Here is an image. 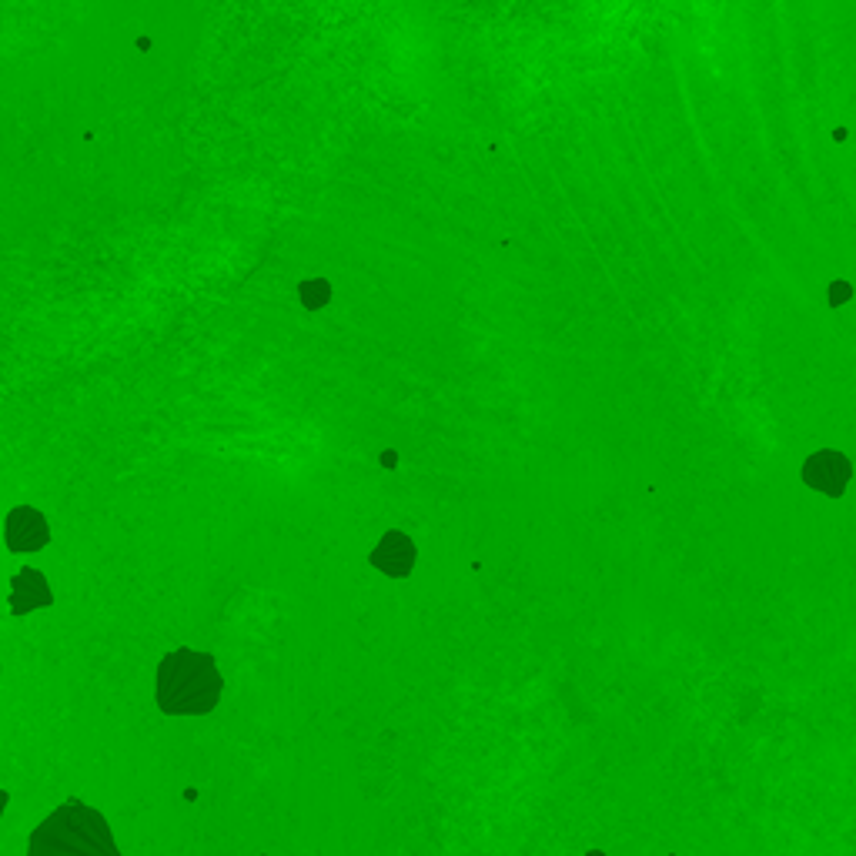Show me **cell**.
<instances>
[{
	"mask_svg": "<svg viewBox=\"0 0 856 856\" xmlns=\"http://www.w3.org/2000/svg\"><path fill=\"white\" fill-rule=\"evenodd\" d=\"M221 669L208 653L174 649L158 666V706L168 716H204L221 703Z\"/></svg>",
	"mask_w": 856,
	"mask_h": 856,
	"instance_id": "6da1fadb",
	"label": "cell"
},
{
	"mask_svg": "<svg viewBox=\"0 0 856 856\" xmlns=\"http://www.w3.org/2000/svg\"><path fill=\"white\" fill-rule=\"evenodd\" d=\"M27 856H121L111 826L94 806L61 803L31 833Z\"/></svg>",
	"mask_w": 856,
	"mask_h": 856,
	"instance_id": "7a4b0ae2",
	"label": "cell"
},
{
	"mask_svg": "<svg viewBox=\"0 0 856 856\" xmlns=\"http://www.w3.org/2000/svg\"><path fill=\"white\" fill-rule=\"evenodd\" d=\"M4 532H7V549L11 552H37L47 546V539H51L47 519L37 509H27V505L7 515Z\"/></svg>",
	"mask_w": 856,
	"mask_h": 856,
	"instance_id": "3957f363",
	"label": "cell"
},
{
	"mask_svg": "<svg viewBox=\"0 0 856 856\" xmlns=\"http://www.w3.org/2000/svg\"><path fill=\"white\" fill-rule=\"evenodd\" d=\"M372 566L392 579H405L415 566V542L405 532H385L372 552Z\"/></svg>",
	"mask_w": 856,
	"mask_h": 856,
	"instance_id": "277c9868",
	"label": "cell"
},
{
	"mask_svg": "<svg viewBox=\"0 0 856 856\" xmlns=\"http://www.w3.org/2000/svg\"><path fill=\"white\" fill-rule=\"evenodd\" d=\"M803 475L813 489H820L826 495H840L846 489V482H850V462H846L840 452H816L813 459L806 462Z\"/></svg>",
	"mask_w": 856,
	"mask_h": 856,
	"instance_id": "5b68a950",
	"label": "cell"
},
{
	"mask_svg": "<svg viewBox=\"0 0 856 856\" xmlns=\"http://www.w3.org/2000/svg\"><path fill=\"white\" fill-rule=\"evenodd\" d=\"M11 589H14V592H11V612H14V616H27L31 609L51 606V602H54L51 589H47V579H44L37 569L17 572Z\"/></svg>",
	"mask_w": 856,
	"mask_h": 856,
	"instance_id": "8992f818",
	"label": "cell"
}]
</instances>
